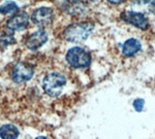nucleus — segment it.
Here are the masks:
<instances>
[{
    "mask_svg": "<svg viewBox=\"0 0 155 139\" xmlns=\"http://www.w3.org/2000/svg\"><path fill=\"white\" fill-rule=\"evenodd\" d=\"M68 11L69 13L73 14V15L80 16V14H82L84 12V4L79 2V1H73L68 4Z\"/></svg>",
    "mask_w": 155,
    "mask_h": 139,
    "instance_id": "f8f14e48",
    "label": "nucleus"
},
{
    "mask_svg": "<svg viewBox=\"0 0 155 139\" xmlns=\"http://www.w3.org/2000/svg\"><path fill=\"white\" fill-rule=\"evenodd\" d=\"M54 19V13L48 7H41L32 14V22L40 27H45L51 25Z\"/></svg>",
    "mask_w": 155,
    "mask_h": 139,
    "instance_id": "423d86ee",
    "label": "nucleus"
},
{
    "mask_svg": "<svg viewBox=\"0 0 155 139\" xmlns=\"http://www.w3.org/2000/svg\"><path fill=\"white\" fill-rule=\"evenodd\" d=\"M34 75V67L25 61H18L14 65L11 71V77L15 83H23L29 81Z\"/></svg>",
    "mask_w": 155,
    "mask_h": 139,
    "instance_id": "20e7f679",
    "label": "nucleus"
},
{
    "mask_svg": "<svg viewBox=\"0 0 155 139\" xmlns=\"http://www.w3.org/2000/svg\"><path fill=\"white\" fill-rule=\"evenodd\" d=\"M28 23H29L28 15L24 12H21L12 16L7 21V27L12 31L13 30L21 31L25 29L28 26Z\"/></svg>",
    "mask_w": 155,
    "mask_h": 139,
    "instance_id": "0eeeda50",
    "label": "nucleus"
},
{
    "mask_svg": "<svg viewBox=\"0 0 155 139\" xmlns=\"http://www.w3.org/2000/svg\"><path fill=\"white\" fill-rule=\"evenodd\" d=\"M66 60L74 68H85L91 63V56L81 47H74L67 52Z\"/></svg>",
    "mask_w": 155,
    "mask_h": 139,
    "instance_id": "7ed1b4c3",
    "label": "nucleus"
},
{
    "mask_svg": "<svg viewBox=\"0 0 155 139\" xmlns=\"http://www.w3.org/2000/svg\"><path fill=\"white\" fill-rule=\"evenodd\" d=\"M35 139H48V137H45V136H39V137H37Z\"/></svg>",
    "mask_w": 155,
    "mask_h": 139,
    "instance_id": "f3484780",
    "label": "nucleus"
},
{
    "mask_svg": "<svg viewBox=\"0 0 155 139\" xmlns=\"http://www.w3.org/2000/svg\"><path fill=\"white\" fill-rule=\"evenodd\" d=\"M150 9L153 13H155V0H151V2H150Z\"/></svg>",
    "mask_w": 155,
    "mask_h": 139,
    "instance_id": "dca6fc26",
    "label": "nucleus"
},
{
    "mask_svg": "<svg viewBox=\"0 0 155 139\" xmlns=\"http://www.w3.org/2000/svg\"><path fill=\"white\" fill-rule=\"evenodd\" d=\"M144 106V100L143 98H136L133 102V107L137 112H142Z\"/></svg>",
    "mask_w": 155,
    "mask_h": 139,
    "instance_id": "4468645a",
    "label": "nucleus"
},
{
    "mask_svg": "<svg viewBox=\"0 0 155 139\" xmlns=\"http://www.w3.org/2000/svg\"><path fill=\"white\" fill-rule=\"evenodd\" d=\"M18 10V4L13 2V1H9V2L4 3L3 5L0 7V13L4 14V15H6V14L15 13V12H17Z\"/></svg>",
    "mask_w": 155,
    "mask_h": 139,
    "instance_id": "ddd939ff",
    "label": "nucleus"
},
{
    "mask_svg": "<svg viewBox=\"0 0 155 139\" xmlns=\"http://www.w3.org/2000/svg\"><path fill=\"white\" fill-rule=\"evenodd\" d=\"M48 40V33L44 30H38L27 38L25 45L29 50L35 51L41 48L44 44H46Z\"/></svg>",
    "mask_w": 155,
    "mask_h": 139,
    "instance_id": "6e6552de",
    "label": "nucleus"
},
{
    "mask_svg": "<svg viewBox=\"0 0 155 139\" xmlns=\"http://www.w3.org/2000/svg\"><path fill=\"white\" fill-rule=\"evenodd\" d=\"M108 1L111 4H120V3L124 2L125 0H108Z\"/></svg>",
    "mask_w": 155,
    "mask_h": 139,
    "instance_id": "2eb2a0df",
    "label": "nucleus"
},
{
    "mask_svg": "<svg viewBox=\"0 0 155 139\" xmlns=\"http://www.w3.org/2000/svg\"><path fill=\"white\" fill-rule=\"evenodd\" d=\"M94 29V25L89 22L72 23L65 28L63 38L73 43H81L85 41Z\"/></svg>",
    "mask_w": 155,
    "mask_h": 139,
    "instance_id": "f257e3e1",
    "label": "nucleus"
},
{
    "mask_svg": "<svg viewBox=\"0 0 155 139\" xmlns=\"http://www.w3.org/2000/svg\"><path fill=\"white\" fill-rule=\"evenodd\" d=\"M140 50H142V44L136 38H130L126 40L122 45V54L127 57L135 56Z\"/></svg>",
    "mask_w": 155,
    "mask_h": 139,
    "instance_id": "1a4fd4ad",
    "label": "nucleus"
},
{
    "mask_svg": "<svg viewBox=\"0 0 155 139\" xmlns=\"http://www.w3.org/2000/svg\"><path fill=\"white\" fill-rule=\"evenodd\" d=\"M120 19L123 22L132 25L135 27L140 28L142 30H147L149 26L147 18L143 13L135 11H126L120 15Z\"/></svg>",
    "mask_w": 155,
    "mask_h": 139,
    "instance_id": "39448f33",
    "label": "nucleus"
},
{
    "mask_svg": "<svg viewBox=\"0 0 155 139\" xmlns=\"http://www.w3.org/2000/svg\"><path fill=\"white\" fill-rule=\"evenodd\" d=\"M14 43H16V39L12 30H5L0 34V49H6Z\"/></svg>",
    "mask_w": 155,
    "mask_h": 139,
    "instance_id": "9b49d317",
    "label": "nucleus"
},
{
    "mask_svg": "<svg viewBox=\"0 0 155 139\" xmlns=\"http://www.w3.org/2000/svg\"><path fill=\"white\" fill-rule=\"evenodd\" d=\"M66 84L64 75L57 72H52L45 76L43 80V89L50 97H55L59 95Z\"/></svg>",
    "mask_w": 155,
    "mask_h": 139,
    "instance_id": "f03ea898",
    "label": "nucleus"
},
{
    "mask_svg": "<svg viewBox=\"0 0 155 139\" xmlns=\"http://www.w3.org/2000/svg\"><path fill=\"white\" fill-rule=\"evenodd\" d=\"M19 135L18 128L12 124H5L0 127V138L1 139H18Z\"/></svg>",
    "mask_w": 155,
    "mask_h": 139,
    "instance_id": "9d476101",
    "label": "nucleus"
}]
</instances>
